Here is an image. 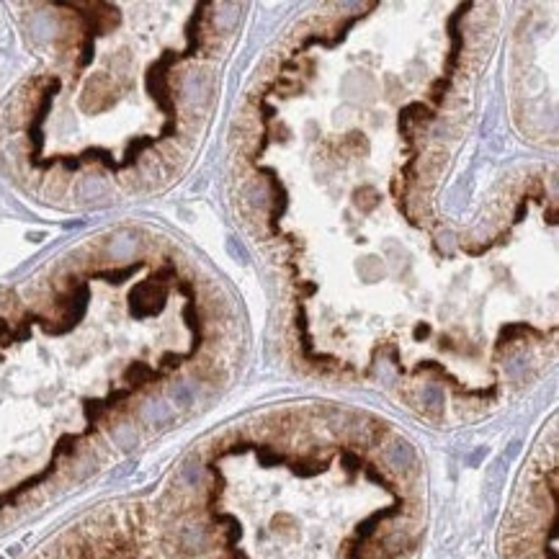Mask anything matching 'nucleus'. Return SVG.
<instances>
[{
  "mask_svg": "<svg viewBox=\"0 0 559 559\" xmlns=\"http://www.w3.org/2000/svg\"><path fill=\"white\" fill-rule=\"evenodd\" d=\"M26 559H170L155 505L116 500L98 505L39 544Z\"/></svg>",
  "mask_w": 559,
  "mask_h": 559,
  "instance_id": "20e7f679",
  "label": "nucleus"
},
{
  "mask_svg": "<svg viewBox=\"0 0 559 559\" xmlns=\"http://www.w3.org/2000/svg\"><path fill=\"white\" fill-rule=\"evenodd\" d=\"M181 260L103 232L0 291V531L103 469L188 402L209 361Z\"/></svg>",
  "mask_w": 559,
  "mask_h": 559,
  "instance_id": "f257e3e1",
  "label": "nucleus"
},
{
  "mask_svg": "<svg viewBox=\"0 0 559 559\" xmlns=\"http://www.w3.org/2000/svg\"><path fill=\"white\" fill-rule=\"evenodd\" d=\"M170 559H418L423 482L379 420L294 407L214 435L155 505Z\"/></svg>",
  "mask_w": 559,
  "mask_h": 559,
  "instance_id": "f03ea898",
  "label": "nucleus"
},
{
  "mask_svg": "<svg viewBox=\"0 0 559 559\" xmlns=\"http://www.w3.org/2000/svg\"><path fill=\"white\" fill-rule=\"evenodd\" d=\"M39 67L0 111V160L52 204H109L176 176L201 65L178 6H39Z\"/></svg>",
  "mask_w": 559,
  "mask_h": 559,
  "instance_id": "7ed1b4c3",
  "label": "nucleus"
},
{
  "mask_svg": "<svg viewBox=\"0 0 559 559\" xmlns=\"http://www.w3.org/2000/svg\"><path fill=\"white\" fill-rule=\"evenodd\" d=\"M554 446L534 457L526 490L508 526V559H557V467Z\"/></svg>",
  "mask_w": 559,
  "mask_h": 559,
  "instance_id": "39448f33",
  "label": "nucleus"
}]
</instances>
